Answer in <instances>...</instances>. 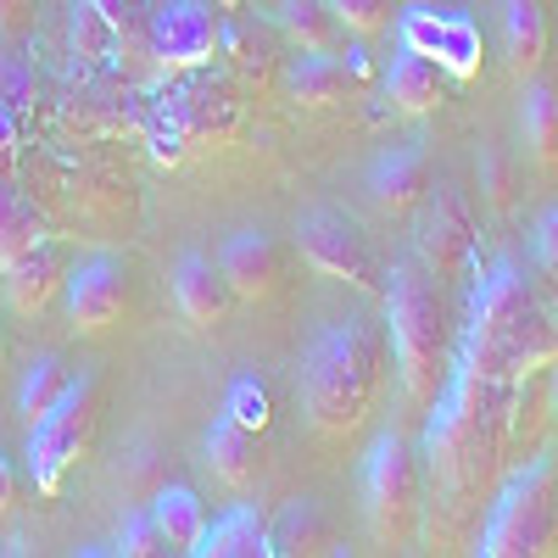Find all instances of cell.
<instances>
[{
    "mask_svg": "<svg viewBox=\"0 0 558 558\" xmlns=\"http://www.w3.org/2000/svg\"><path fill=\"white\" fill-rule=\"evenodd\" d=\"M452 380H441V408L425 430V463H430V492L447 502L441 536L458 531V520H470V508L481 497V481L492 475V463L502 452L508 430V397H514V375L508 357L492 336L463 330L458 363L447 368Z\"/></svg>",
    "mask_w": 558,
    "mask_h": 558,
    "instance_id": "cell-1",
    "label": "cell"
},
{
    "mask_svg": "<svg viewBox=\"0 0 558 558\" xmlns=\"http://www.w3.org/2000/svg\"><path fill=\"white\" fill-rule=\"evenodd\" d=\"M386 380V330L375 318H336L302 352V408L318 436H352L375 413Z\"/></svg>",
    "mask_w": 558,
    "mask_h": 558,
    "instance_id": "cell-2",
    "label": "cell"
},
{
    "mask_svg": "<svg viewBox=\"0 0 558 558\" xmlns=\"http://www.w3.org/2000/svg\"><path fill=\"white\" fill-rule=\"evenodd\" d=\"M386 324L408 408H430L447 380V313L418 263H397L386 274Z\"/></svg>",
    "mask_w": 558,
    "mask_h": 558,
    "instance_id": "cell-3",
    "label": "cell"
},
{
    "mask_svg": "<svg viewBox=\"0 0 558 558\" xmlns=\"http://www.w3.org/2000/svg\"><path fill=\"white\" fill-rule=\"evenodd\" d=\"M558 536V514H553V458H536L508 481L492 502V514L481 525L475 553L486 558H536L547 553Z\"/></svg>",
    "mask_w": 558,
    "mask_h": 558,
    "instance_id": "cell-4",
    "label": "cell"
},
{
    "mask_svg": "<svg viewBox=\"0 0 558 558\" xmlns=\"http://www.w3.org/2000/svg\"><path fill=\"white\" fill-rule=\"evenodd\" d=\"M363 514L380 547H408L425 520L418 502V452L397 430H386L363 458Z\"/></svg>",
    "mask_w": 558,
    "mask_h": 558,
    "instance_id": "cell-5",
    "label": "cell"
},
{
    "mask_svg": "<svg viewBox=\"0 0 558 558\" xmlns=\"http://www.w3.org/2000/svg\"><path fill=\"white\" fill-rule=\"evenodd\" d=\"M89 436H96V375L68 380V391L57 397V408L28 425V470H34V492L57 497L68 470L89 452Z\"/></svg>",
    "mask_w": 558,
    "mask_h": 558,
    "instance_id": "cell-6",
    "label": "cell"
},
{
    "mask_svg": "<svg viewBox=\"0 0 558 558\" xmlns=\"http://www.w3.org/2000/svg\"><path fill=\"white\" fill-rule=\"evenodd\" d=\"M475 246H481V223L470 213V196L441 184L425 202V218H418V263L441 279H463L475 263Z\"/></svg>",
    "mask_w": 558,
    "mask_h": 558,
    "instance_id": "cell-7",
    "label": "cell"
},
{
    "mask_svg": "<svg viewBox=\"0 0 558 558\" xmlns=\"http://www.w3.org/2000/svg\"><path fill=\"white\" fill-rule=\"evenodd\" d=\"M146 28H151V57L168 73L213 62L218 45H223L218 7H207V0H162V7H151Z\"/></svg>",
    "mask_w": 558,
    "mask_h": 558,
    "instance_id": "cell-8",
    "label": "cell"
},
{
    "mask_svg": "<svg viewBox=\"0 0 558 558\" xmlns=\"http://www.w3.org/2000/svg\"><path fill=\"white\" fill-rule=\"evenodd\" d=\"M296 246H302V257H307L318 274L347 279V286H357V291L375 286V257H368L363 235H357V229H352L341 213H330V207L302 213V223H296Z\"/></svg>",
    "mask_w": 558,
    "mask_h": 558,
    "instance_id": "cell-9",
    "label": "cell"
},
{
    "mask_svg": "<svg viewBox=\"0 0 558 558\" xmlns=\"http://www.w3.org/2000/svg\"><path fill=\"white\" fill-rule=\"evenodd\" d=\"M62 291H68L73 330L101 336V330H112V324L123 318V307H129V268H123V257L96 252V257H84V263L68 274Z\"/></svg>",
    "mask_w": 558,
    "mask_h": 558,
    "instance_id": "cell-10",
    "label": "cell"
},
{
    "mask_svg": "<svg viewBox=\"0 0 558 558\" xmlns=\"http://www.w3.org/2000/svg\"><path fill=\"white\" fill-rule=\"evenodd\" d=\"M536 307H542V302L531 296L525 274H520L514 263H492V274L475 286V302H470V330H481V336H492V341L502 347Z\"/></svg>",
    "mask_w": 558,
    "mask_h": 558,
    "instance_id": "cell-11",
    "label": "cell"
},
{
    "mask_svg": "<svg viewBox=\"0 0 558 558\" xmlns=\"http://www.w3.org/2000/svg\"><path fill=\"white\" fill-rule=\"evenodd\" d=\"M62 286H68V263H62V252L51 241H39L12 268H0V291H7L12 313H23V318H39L45 307L57 302Z\"/></svg>",
    "mask_w": 558,
    "mask_h": 558,
    "instance_id": "cell-12",
    "label": "cell"
},
{
    "mask_svg": "<svg viewBox=\"0 0 558 558\" xmlns=\"http://www.w3.org/2000/svg\"><path fill=\"white\" fill-rule=\"evenodd\" d=\"M207 470L229 492H252L257 475H263V441H257V430L246 425V418H235L229 408L213 418V430H207Z\"/></svg>",
    "mask_w": 558,
    "mask_h": 558,
    "instance_id": "cell-13",
    "label": "cell"
},
{
    "mask_svg": "<svg viewBox=\"0 0 558 558\" xmlns=\"http://www.w3.org/2000/svg\"><path fill=\"white\" fill-rule=\"evenodd\" d=\"M218 274H223L229 296L263 302L274 291V279H279V252H274V241L263 235V229H235L218 252Z\"/></svg>",
    "mask_w": 558,
    "mask_h": 558,
    "instance_id": "cell-14",
    "label": "cell"
},
{
    "mask_svg": "<svg viewBox=\"0 0 558 558\" xmlns=\"http://www.w3.org/2000/svg\"><path fill=\"white\" fill-rule=\"evenodd\" d=\"M173 296H179V313L196 324V330H218L223 313H229V286L213 257L202 252H184L179 268H173Z\"/></svg>",
    "mask_w": 558,
    "mask_h": 558,
    "instance_id": "cell-15",
    "label": "cell"
},
{
    "mask_svg": "<svg viewBox=\"0 0 558 558\" xmlns=\"http://www.w3.org/2000/svg\"><path fill=\"white\" fill-rule=\"evenodd\" d=\"M368 196H375V207H386V213L418 207L430 196V157L413 151V146L375 157V168H368Z\"/></svg>",
    "mask_w": 558,
    "mask_h": 558,
    "instance_id": "cell-16",
    "label": "cell"
},
{
    "mask_svg": "<svg viewBox=\"0 0 558 558\" xmlns=\"http://www.w3.org/2000/svg\"><path fill=\"white\" fill-rule=\"evenodd\" d=\"M386 96H391V107L397 112H408V118H425V112H436L441 101H447V78H441V62L436 57H425V51H402L391 57V68H386Z\"/></svg>",
    "mask_w": 558,
    "mask_h": 558,
    "instance_id": "cell-17",
    "label": "cell"
},
{
    "mask_svg": "<svg viewBox=\"0 0 558 558\" xmlns=\"http://www.w3.org/2000/svg\"><path fill=\"white\" fill-rule=\"evenodd\" d=\"M196 558H263L268 553V520L252 502H235L196 536Z\"/></svg>",
    "mask_w": 558,
    "mask_h": 558,
    "instance_id": "cell-18",
    "label": "cell"
},
{
    "mask_svg": "<svg viewBox=\"0 0 558 558\" xmlns=\"http://www.w3.org/2000/svg\"><path fill=\"white\" fill-rule=\"evenodd\" d=\"M286 84H291V101L330 107V101H341V96H352V89H357V73L336 51H302Z\"/></svg>",
    "mask_w": 558,
    "mask_h": 558,
    "instance_id": "cell-19",
    "label": "cell"
},
{
    "mask_svg": "<svg viewBox=\"0 0 558 558\" xmlns=\"http://www.w3.org/2000/svg\"><path fill=\"white\" fill-rule=\"evenodd\" d=\"M502 51L508 68L520 78H531L547 57V17H542V0H502Z\"/></svg>",
    "mask_w": 558,
    "mask_h": 558,
    "instance_id": "cell-20",
    "label": "cell"
},
{
    "mask_svg": "<svg viewBox=\"0 0 558 558\" xmlns=\"http://www.w3.org/2000/svg\"><path fill=\"white\" fill-rule=\"evenodd\" d=\"M330 547V520L313 497H296L279 508V520L268 525V553H286V558H302V553H324Z\"/></svg>",
    "mask_w": 558,
    "mask_h": 558,
    "instance_id": "cell-21",
    "label": "cell"
},
{
    "mask_svg": "<svg viewBox=\"0 0 558 558\" xmlns=\"http://www.w3.org/2000/svg\"><path fill=\"white\" fill-rule=\"evenodd\" d=\"M274 23L296 51H336V34H341L330 0H274Z\"/></svg>",
    "mask_w": 558,
    "mask_h": 558,
    "instance_id": "cell-22",
    "label": "cell"
},
{
    "mask_svg": "<svg viewBox=\"0 0 558 558\" xmlns=\"http://www.w3.org/2000/svg\"><path fill=\"white\" fill-rule=\"evenodd\" d=\"M151 520H157V531H162L168 547L191 553L196 536L207 531V508H202V497H196L191 486H162V492L151 497Z\"/></svg>",
    "mask_w": 558,
    "mask_h": 558,
    "instance_id": "cell-23",
    "label": "cell"
},
{
    "mask_svg": "<svg viewBox=\"0 0 558 558\" xmlns=\"http://www.w3.org/2000/svg\"><path fill=\"white\" fill-rule=\"evenodd\" d=\"M520 129H525V151L542 173L558 168V96L547 84H525V107H520Z\"/></svg>",
    "mask_w": 558,
    "mask_h": 558,
    "instance_id": "cell-24",
    "label": "cell"
},
{
    "mask_svg": "<svg viewBox=\"0 0 558 558\" xmlns=\"http://www.w3.org/2000/svg\"><path fill=\"white\" fill-rule=\"evenodd\" d=\"M68 363L57 352H39L28 368H23V386H17V413H23V425H34V418H45L57 408V397L68 391Z\"/></svg>",
    "mask_w": 558,
    "mask_h": 558,
    "instance_id": "cell-25",
    "label": "cell"
},
{
    "mask_svg": "<svg viewBox=\"0 0 558 558\" xmlns=\"http://www.w3.org/2000/svg\"><path fill=\"white\" fill-rule=\"evenodd\" d=\"M45 241V229L34 218L28 202H17L12 191H0V268H12L23 252H34Z\"/></svg>",
    "mask_w": 558,
    "mask_h": 558,
    "instance_id": "cell-26",
    "label": "cell"
},
{
    "mask_svg": "<svg viewBox=\"0 0 558 558\" xmlns=\"http://www.w3.org/2000/svg\"><path fill=\"white\" fill-rule=\"evenodd\" d=\"M436 62L452 78H475L481 73V28L470 17H447L441 23V39H436Z\"/></svg>",
    "mask_w": 558,
    "mask_h": 558,
    "instance_id": "cell-27",
    "label": "cell"
},
{
    "mask_svg": "<svg viewBox=\"0 0 558 558\" xmlns=\"http://www.w3.org/2000/svg\"><path fill=\"white\" fill-rule=\"evenodd\" d=\"M68 34H73V51L84 57V62H101L107 51H112V39H118V28L89 7V0H73V23H68Z\"/></svg>",
    "mask_w": 558,
    "mask_h": 558,
    "instance_id": "cell-28",
    "label": "cell"
},
{
    "mask_svg": "<svg viewBox=\"0 0 558 558\" xmlns=\"http://www.w3.org/2000/svg\"><path fill=\"white\" fill-rule=\"evenodd\" d=\"M330 12L347 34L357 39H375L386 23H391V0H330Z\"/></svg>",
    "mask_w": 558,
    "mask_h": 558,
    "instance_id": "cell-29",
    "label": "cell"
},
{
    "mask_svg": "<svg viewBox=\"0 0 558 558\" xmlns=\"http://www.w3.org/2000/svg\"><path fill=\"white\" fill-rule=\"evenodd\" d=\"M0 101H7L17 118L34 107V68L23 51H0Z\"/></svg>",
    "mask_w": 558,
    "mask_h": 558,
    "instance_id": "cell-30",
    "label": "cell"
},
{
    "mask_svg": "<svg viewBox=\"0 0 558 558\" xmlns=\"http://www.w3.org/2000/svg\"><path fill=\"white\" fill-rule=\"evenodd\" d=\"M118 547H123L129 558H157V553H168V542H162V531H157V520H151V508H140V514H123V525H118Z\"/></svg>",
    "mask_w": 558,
    "mask_h": 558,
    "instance_id": "cell-31",
    "label": "cell"
},
{
    "mask_svg": "<svg viewBox=\"0 0 558 558\" xmlns=\"http://www.w3.org/2000/svg\"><path fill=\"white\" fill-rule=\"evenodd\" d=\"M441 23H447V17H436L430 7H408V12L397 17V39L408 45V51H425V57H436Z\"/></svg>",
    "mask_w": 558,
    "mask_h": 558,
    "instance_id": "cell-32",
    "label": "cell"
},
{
    "mask_svg": "<svg viewBox=\"0 0 558 558\" xmlns=\"http://www.w3.org/2000/svg\"><path fill=\"white\" fill-rule=\"evenodd\" d=\"M531 252H536V268L558 286V207H547L536 218V235H531Z\"/></svg>",
    "mask_w": 558,
    "mask_h": 558,
    "instance_id": "cell-33",
    "label": "cell"
},
{
    "mask_svg": "<svg viewBox=\"0 0 558 558\" xmlns=\"http://www.w3.org/2000/svg\"><path fill=\"white\" fill-rule=\"evenodd\" d=\"M89 7H96L118 34H129V28H140V23L151 17V0H89Z\"/></svg>",
    "mask_w": 558,
    "mask_h": 558,
    "instance_id": "cell-34",
    "label": "cell"
},
{
    "mask_svg": "<svg viewBox=\"0 0 558 558\" xmlns=\"http://www.w3.org/2000/svg\"><path fill=\"white\" fill-rule=\"evenodd\" d=\"M12 162H17V112L0 101V179L12 173Z\"/></svg>",
    "mask_w": 558,
    "mask_h": 558,
    "instance_id": "cell-35",
    "label": "cell"
},
{
    "mask_svg": "<svg viewBox=\"0 0 558 558\" xmlns=\"http://www.w3.org/2000/svg\"><path fill=\"white\" fill-rule=\"evenodd\" d=\"M481 173H486V196H492V207H508V168H502L497 151L481 157Z\"/></svg>",
    "mask_w": 558,
    "mask_h": 558,
    "instance_id": "cell-36",
    "label": "cell"
},
{
    "mask_svg": "<svg viewBox=\"0 0 558 558\" xmlns=\"http://www.w3.org/2000/svg\"><path fill=\"white\" fill-rule=\"evenodd\" d=\"M12 497H17V481H12V463L0 458V520L12 514Z\"/></svg>",
    "mask_w": 558,
    "mask_h": 558,
    "instance_id": "cell-37",
    "label": "cell"
},
{
    "mask_svg": "<svg viewBox=\"0 0 558 558\" xmlns=\"http://www.w3.org/2000/svg\"><path fill=\"white\" fill-rule=\"evenodd\" d=\"M23 12H28V0H0V28H12Z\"/></svg>",
    "mask_w": 558,
    "mask_h": 558,
    "instance_id": "cell-38",
    "label": "cell"
},
{
    "mask_svg": "<svg viewBox=\"0 0 558 558\" xmlns=\"http://www.w3.org/2000/svg\"><path fill=\"white\" fill-rule=\"evenodd\" d=\"M207 7H218V12H235V7H241V0H207Z\"/></svg>",
    "mask_w": 558,
    "mask_h": 558,
    "instance_id": "cell-39",
    "label": "cell"
},
{
    "mask_svg": "<svg viewBox=\"0 0 558 558\" xmlns=\"http://www.w3.org/2000/svg\"><path fill=\"white\" fill-rule=\"evenodd\" d=\"M553 413H558V357H553Z\"/></svg>",
    "mask_w": 558,
    "mask_h": 558,
    "instance_id": "cell-40",
    "label": "cell"
},
{
    "mask_svg": "<svg viewBox=\"0 0 558 558\" xmlns=\"http://www.w3.org/2000/svg\"><path fill=\"white\" fill-rule=\"evenodd\" d=\"M547 318H553V324H558V296H553V307H547Z\"/></svg>",
    "mask_w": 558,
    "mask_h": 558,
    "instance_id": "cell-41",
    "label": "cell"
},
{
    "mask_svg": "<svg viewBox=\"0 0 558 558\" xmlns=\"http://www.w3.org/2000/svg\"><path fill=\"white\" fill-rule=\"evenodd\" d=\"M0 363H7V347H0Z\"/></svg>",
    "mask_w": 558,
    "mask_h": 558,
    "instance_id": "cell-42",
    "label": "cell"
}]
</instances>
